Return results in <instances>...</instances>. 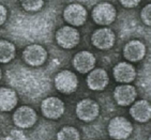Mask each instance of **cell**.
<instances>
[{
  "mask_svg": "<svg viewBox=\"0 0 151 140\" xmlns=\"http://www.w3.org/2000/svg\"><path fill=\"white\" fill-rule=\"evenodd\" d=\"M93 21L100 26L107 27L116 21L117 10L109 2H100L92 9L91 12Z\"/></svg>",
  "mask_w": 151,
  "mask_h": 140,
  "instance_id": "obj_1",
  "label": "cell"
},
{
  "mask_svg": "<svg viewBox=\"0 0 151 140\" xmlns=\"http://www.w3.org/2000/svg\"><path fill=\"white\" fill-rule=\"evenodd\" d=\"M56 43L63 49H73L81 42L78 30L72 26H63L55 33Z\"/></svg>",
  "mask_w": 151,
  "mask_h": 140,
  "instance_id": "obj_2",
  "label": "cell"
},
{
  "mask_svg": "<svg viewBox=\"0 0 151 140\" xmlns=\"http://www.w3.org/2000/svg\"><path fill=\"white\" fill-rule=\"evenodd\" d=\"M107 131L114 139H127L133 133V125L127 118L115 117L108 123Z\"/></svg>",
  "mask_w": 151,
  "mask_h": 140,
  "instance_id": "obj_3",
  "label": "cell"
},
{
  "mask_svg": "<svg viewBox=\"0 0 151 140\" xmlns=\"http://www.w3.org/2000/svg\"><path fill=\"white\" fill-rule=\"evenodd\" d=\"M55 88L62 94L74 93L78 87V78L75 74L69 70L59 72L55 76Z\"/></svg>",
  "mask_w": 151,
  "mask_h": 140,
  "instance_id": "obj_4",
  "label": "cell"
},
{
  "mask_svg": "<svg viewBox=\"0 0 151 140\" xmlns=\"http://www.w3.org/2000/svg\"><path fill=\"white\" fill-rule=\"evenodd\" d=\"M63 19L72 27L83 26L88 18V12L79 3H71L63 10Z\"/></svg>",
  "mask_w": 151,
  "mask_h": 140,
  "instance_id": "obj_5",
  "label": "cell"
},
{
  "mask_svg": "<svg viewBox=\"0 0 151 140\" xmlns=\"http://www.w3.org/2000/svg\"><path fill=\"white\" fill-rule=\"evenodd\" d=\"M47 51L40 44H31L24 49L23 59L25 63L30 66L38 67L43 65L47 60Z\"/></svg>",
  "mask_w": 151,
  "mask_h": 140,
  "instance_id": "obj_6",
  "label": "cell"
},
{
  "mask_svg": "<svg viewBox=\"0 0 151 140\" xmlns=\"http://www.w3.org/2000/svg\"><path fill=\"white\" fill-rule=\"evenodd\" d=\"M38 120V114L33 108L29 106H20L13 114V122L19 129H30Z\"/></svg>",
  "mask_w": 151,
  "mask_h": 140,
  "instance_id": "obj_7",
  "label": "cell"
},
{
  "mask_svg": "<svg viewBox=\"0 0 151 140\" xmlns=\"http://www.w3.org/2000/svg\"><path fill=\"white\" fill-rule=\"evenodd\" d=\"M116 42V34L108 27H102L93 31L91 35V43L100 50L111 49Z\"/></svg>",
  "mask_w": 151,
  "mask_h": 140,
  "instance_id": "obj_8",
  "label": "cell"
},
{
  "mask_svg": "<svg viewBox=\"0 0 151 140\" xmlns=\"http://www.w3.org/2000/svg\"><path fill=\"white\" fill-rule=\"evenodd\" d=\"M76 116L83 122H92L100 114L99 104L91 99H84L76 105Z\"/></svg>",
  "mask_w": 151,
  "mask_h": 140,
  "instance_id": "obj_9",
  "label": "cell"
},
{
  "mask_svg": "<svg viewBox=\"0 0 151 140\" xmlns=\"http://www.w3.org/2000/svg\"><path fill=\"white\" fill-rule=\"evenodd\" d=\"M65 106L59 97L50 96L42 101L41 111L45 118L50 120H58L63 116Z\"/></svg>",
  "mask_w": 151,
  "mask_h": 140,
  "instance_id": "obj_10",
  "label": "cell"
},
{
  "mask_svg": "<svg viewBox=\"0 0 151 140\" xmlns=\"http://www.w3.org/2000/svg\"><path fill=\"white\" fill-rule=\"evenodd\" d=\"M96 57L90 51H79L77 53L72 60L73 67L81 74H87L96 66Z\"/></svg>",
  "mask_w": 151,
  "mask_h": 140,
  "instance_id": "obj_11",
  "label": "cell"
},
{
  "mask_svg": "<svg viewBox=\"0 0 151 140\" xmlns=\"http://www.w3.org/2000/svg\"><path fill=\"white\" fill-rule=\"evenodd\" d=\"M136 96L137 91L135 87L132 85H128V84L120 85L114 90V99L117 104L122 107L130 106L136 99Z\"/></svg>",
  "mask_w": 151,
  "mask_h": 140,
  "instance_id": "obj_12",
  "label": "cell"
},
{
  "mask_svg": "<svg viewBox=\"0 0 151 140\" xmlns=\"http://www.w3.org/2000/svg\"><path fill=\"white\" fill-rule=\"evenodd\" d=\"M109 78L107 72L103 69H93L87 76V86L90 90L102 91L107 87Z\"/></svg>",
  "mask_w": 151,
  "mask_h": 140,
  "instance_id": "obj_13",
  "label": "cell"
},
{
  "mask_svg": "<svg viewBox=\"0 0 151 140\" xmlns=\"http://www.w3.org/2000/svg\"><path fill=\"white\" fill-rule=\"evenodd\" d=\"M113 75L115 80L120 84H131L136 77V70L129 62H119L114 66Z\"/></svg>",
  "mask_w": 151,
  "mask_h": 140,
  "instance_id": "obj_14",
  "label": "cell"
},
{
  "mask_svg": "<svg viewBox=\"0 0 151 140\" xmlns=\"http://www.w3.org/2000/svg\"><path fill=\"white\" fill-rule=\"evenodd\" d=\"M146 55V46L142 41L133 40L123 47V57L129 62H139Z\"/></svg>",
  "mask_w": 151,
  "mask_h": 140,
  "instance_id": "obj_15",
  "label": "cell"
},
{
  "mask_svg": "<svg viewBox=\"0 0 151 140\" xmlns=\"http://www.w3.org/2000/svg\"><path fill=\"white\" fill-rule=\"evenodd\" d=\"M130 114L136 122L146 123L150 120L151 117V107L148 101L140 99L131 104L130 108Z\"/></svg>",
  "mask_w": 151,
  "mask_h": 140,
  "instance_id": "obj_16",
  "label": "cell"
},
{
  "mask_svg": "<svg viewBox=\"0 0 151 140\" xmlns=\"http://www.w3.org/2000/svg\"><path fill=\"white\" fill-rule=\"evenodd\" d=\"M17 94L11 88H0V111H11L17 105Z\"/></svg>",
  "mask_w": 151,
  "mask_h": 140,
  "instance_id": "obj_17",
  "label": "cell"
},
{
  "mask_svg": "<svg viewBox=\"0 0 151 140\" xmlns=\"http://www.w3.org/2000/svg\"><path fill=\"white\" fill-rule=\"evenodd\" d=\"M16 48L13 43L6 40H0V63H9L15 58Z\"/></svg>",
  "mask_w": 151,
  "mask_h": 140,
  "instance_id": "obj_18",
  "label": "cell"
},
{
  "mask_svg": "<svg viewBox=\"0 0 151 140\" xmlns=\"http://www.w3.org/2000/svg\"><path fill=\"white\" fill-rule=\"evenodd\" d=\"M58 140H78L81 139L79 131L73 126H63L57 133Z\"/></svg>",
  "mask_w": 151,
  "mask_h": 140,
  "instance_id": "obj_19",
  "label": "cell"
},
{
  "mask_svg": "<svg viewBox=\"0 0 151 140\" xmlns=\"http://www.w3.org/2000/svg\"><path fill=\"white\" fill-rule=\"evenodd\" d=\"M22 8L27 12H38L42 10L44 0H19Z\"/></svg>",
  "mask_w": 151,
  "mask_h": 140,
  "instance_id": "obj_20",
  "label": "cell"
},
{
  "mask_svg": "<svg viewBox=\"0 0 151 140\" xmlns=\"http://www.w3.org/2000/svg\"><path fill=\"white\" fill-rule=\"evenodd\" d=\"M151 6L147 4L144 6V9L140 12V18H142V23L145 24L146 26H150L151 25Z\"/></svg>",
  "mask_w": 151,
  "mask_h": 140,
  "instance_id": "obj_21",
  "label": "cell"
},
{
  "mask_svg": "<svg viewBox=\"0 0 151 140\" xmlns=\"http://www.w3.org/2000/svg\"><path fill=\"white\" fill-rule=\"evenodd\" d=\"M119 1L127 9H133V8H136L142 0H119Z\"/></svg>",
  "mask_w": 151,
  "mask_h": 140,
  "instance_id": "obj_22",
  "label": "cell"
},
{
  "mask_svg": "<svg viewBox=\"0 0 151 140\" xmlns=\"http://www.w3.org/2000/svg\"><path fill=\"white\" fill-rule=\"evenodd\" d=\"M8 18V10L3 4H0V26H2L6 23Z\"/></svg>",
  "mask_w": 151,
  "mask_h": 140,
  "instance_id": "obj_23",
  "label": "cell"
},
{
  "mask_svg": "<svg viewBox=\"0 0 151 140\" xmlns=\"http://www.w3.org/2000/svg\"><path fill=\"white\" fill-rule=\"evenodd\" d=\"M12 135H16V136H14L13 138H18V139H22V138H24V134L22 133V131H13L11 133Z\"/></svg>",
  "mask_w": 151,
  "mask_h": 140,
  "instance_id": "obj_24",
  "label": "cell"
},
{
  "mask_svg": "<svg viewBox=\"0 0 151 140\" xmlns=\"http://www.w3.org/2000/svg\"><path fill=\"white\" fill-rule=\"evenodd\" d=\"M1 76H2V72H1V69H0V79H1Z\"/></svg>",
  "mask_w": 151,
  "mask_h": 140,
  "instance_id": "obj_25",
  "label": "cell"
}]
</instances>
